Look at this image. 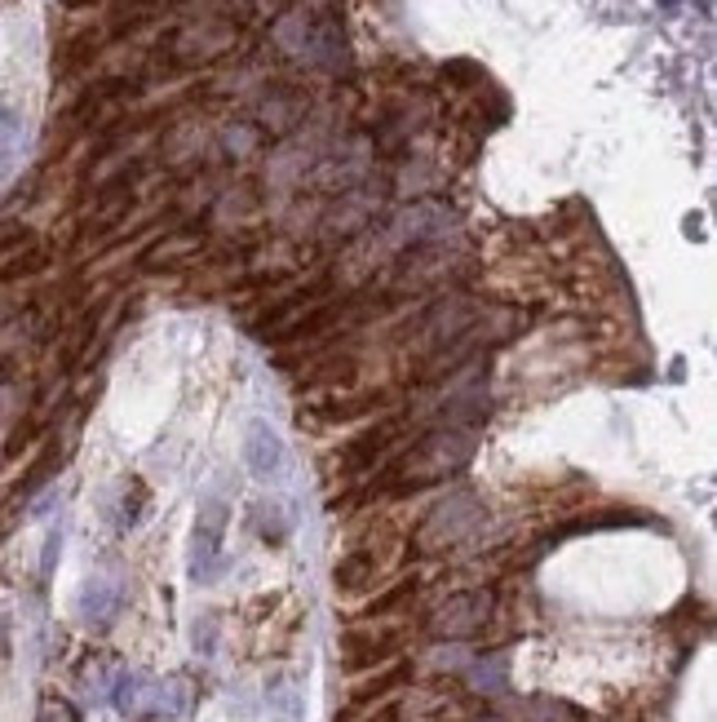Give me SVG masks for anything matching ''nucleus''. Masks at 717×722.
Segmentation results:
<instances>
[{"instance_id":"obj_1","label":"nucleus","mask_w":717,"mask_h":722,"mask_svg":"<svg viewBox=\"0 0 717 722\" xmlns=\"http://www.w3.org/2000/svg\"><path fill=\"white\" fill-rule=\"evenodd\" d=\"M226 523H231V506L222 497H204L200 501V514H195V537H191V576L200 585L217 581V572H222V537H226Z\"/></svg>"},{"instance_id":"obj_2","label":"nucleus","mask_w":717,"mask_h":722,"mask_svg":"<svg viewBox=\"0 0 717 722\" xmlns=\"http://www.w3.org/2000/svg\"><path fill=\"white\" fill-rule=\"evenodd\" d=\"M479 523H483V506H479L474 492L461 488V492H452L443 506L430 510V519H426V528H421V545H426V550H448V545L465 541Z\"/></svg>"},{"instance_id":"obj_3","label":"nucleus","mask_w":717,"mask_h":722,"mask_svg":"<svg viewBox=\"0 0 717 722\" xmlns=\"http://www.w3.org/2000/svg\"><path fill=\"white\" fill-rule=\"evenodd\" d=\"M244 461L266 484H275L288 470V448H283V439H279V431L270 422H261V417L248 422V431H244Z\"/></svg>"},{"instance_id":"obj_4","label":"nucleus","mask_w":717,"mask_h":722,"mask_svg":"<svg viewBox=\"0 0 717 722\" xmlns=\"http://www.w3.org/2000/svg\"><path fill=\"white\" fill-rule=\"evenodd\" d=\"M488 612H492V598H488L483 590H474V594H457V598H448V603L430 616V629H435L439 638H465V634L483 629Z\"/></svg>"},{"instance_id":"obj_5","label":"nucleus","mask_w":717,"mask_h":722,"mask_svg":"<svg viewBox=\"0 0 717 722\" xmlns=\"http://www.w3.org/2000/svg\"><path fill=\"white\" fill-rule=\"evenodd\" d=\"M125 607V585L120 576H89L81 590V620L89 629H107L116 620V612Z\"/></svg>"},{"instance_id":"obj_6","label":"nucleus","mask_w":717,"mask_h":722,"mask_svg":"<svg viewBox=\"0 0 717 722\" xmlns=\"http://www.w3.org/2000/svg\"><path fill=\"white\" fill-rule=\"evenodd\" d=\"M147 704L156 709V718H164V722H182L186 709H191V687H186L182 678H164V682H156V687L147 691Z\"/></svg>"},{"instance_id":"obj_7","label":"nucleus","mask_w":717,"mask_h":722,"mask_svg":"<svg viewBox=\"0 0 717 722\" xmlns=\"http://www.w3.org/2000/svg\"><path fill=\"white\" fill-rule=\"evenodd\" d=\"M147 691H151V682L138 673V669H116V682H111V704L120 709V713H138L142 704H147Z\"/></svg>"},{"instance_id":"obj_8","label":"nucleus","mask_w":717,"mask_h":722,"mask_svg":"<svg viewBox=\"0 0 717 722\" xmlns=\"http://www.w3.org/2000/svg\"><path fill=\"white\" fill-rule=\"evenodd\" d=\"M142 510H147V488L138 484V479H129V484H120V506L111 510V523L125 532V528H133L138 519H142Z\"/></svg>"},{"instance_id":"obj_9","label":"nucleus","mask_w":717,"mask_h":722,"mask_svg":"<svg viewBox=\"0 0 717 722\" xmlns=\"http://www.w3.org/2000/svg\"><path fill=\"white\" fill-rule=\"evenodd\" d=\"M257 519H261V523H257V528H261V537H266V541H275V545H279V541L292 532V519H288V510H283L279 501L257 506Z\"/></svg>"},{"instance_id":"obj_10","label":"nucleus","mask_w":717,"mask_h":722,"mask_svg":"<svg viewBox=\"0 0 717 722\" xmlns=\"http://www.w3.org/2000/svg\"><path fill=\"white\" fill-rule=\"evenodd\" d=\"M19 142H23V120H19V112L0 107V164H6V160L19 151Z\"/></svg>"},{"instance_id":"obj_11","label":"nucleus","mask_w":717,"mask_h":722,"mask_svg":"<svg viewBox=\"0 0 717 722\" xmlns=\"http://www.w3.org/2000/svg\"><path fill=\"white\" fill-rule=\"evenodd\" d=\"M368 572H373V563H368L364 554H350V559L336 563V585H341V590H358V585L368 581Z\"/></svg>"},{"instance_id":"obj_12","label":"nucleus","mask_w":717,"mask_h":722,"mask_svg":"<svg viewBox=\"0 0 717 722\" xmlns=\"http://www.w3.org/2000/svg\"><path fill=\"white\" fill-rule=\"evenodd\" d=\"M532 722H580V713L571 704H558V700H536L532 704Z\"/></svg>"},{"instance_id":"obj_13","label":"nucleus","mask_w":717,"mask_h":722,"mask_svg":"<svg viewBox=\"0 0 717 722\" xmlns=\"http://www.w3.org/2000/svg\"><path fill=\"white\" fill-rule=\"evenodd\" d=\"M474 687H483V691H501V687H505V665H501V660H492V665H474Z\"/></svg>"},{"instance_id":"obj_14","label":"nucleus","mask_w":717,"mask_h":722,"mask_svg":"<svg viewBox=\"0 0 717 722\" xmlns=\"http://www.w3.org/2000/svg\"><path fill=\"white\" fill-rule=\"evenodd\" d=\"M41 722H81V713L67 700H45L41 704Z\"/></svg>"},{"instance_id":"obj_15","label":"nucleus","mask_w":717,"mask_h":722,"mask_svg":"<svg viewBox=\"0 0 717 722\" xmlns=\"http://www.w3.org/2000/svg\"><path fill=\"white\" fill-rule=\"evenodd\" d=\"M6 638H10V616L0 612V651H6Z\"/></svg>"}]
</instances>
